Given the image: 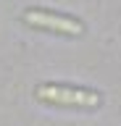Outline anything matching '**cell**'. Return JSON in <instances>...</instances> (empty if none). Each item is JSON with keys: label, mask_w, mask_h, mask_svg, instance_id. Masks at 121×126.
I'll list each match as a JSON object with an SVG mask.
<instances>
[{"label": "cell", "mask_w": 121, "mask_h": 126, "mask_svg": "<svg viewBox=\"0 0 121 126\" xmlns=\"http://www.w3.org/2000/svg\"><path fill=\"white\" fill-rule=\"evenodd\" d=\"M24 21L29 24V26H37V29L58 32V34H71V37H79L82 32H84L82 21H76V18H71V16L40 11V8H29V11H24Z\"/></svg>", "instance_id": "7a4b0ae2"}, {"label": "cell", "mask_w": 121, "mask_h": 126, "mask_svg": "<svg viewBox=\"0 0 121 126\" xmlns=\"http://www.w3.org/2000/svg\"><path fill=\"white\" fill-rule=\"evenodd\" d=\"M34 97L50 105H66V108H97L100 94L92 89H79V87H61V84H42L37 87Z\"/></svg>", "instance_id": "6da1fadb"}]
</instances>
